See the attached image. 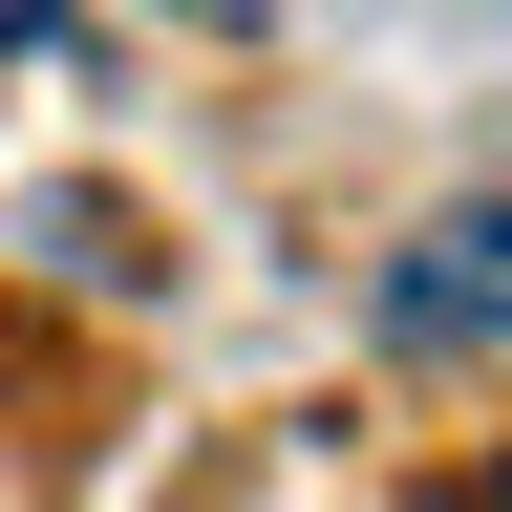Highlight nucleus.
<instances>
[{"label": "nucleus", "mask_w": 512, "mask_h": 512, "mask_svg": "<svg viewBox=\"0 0 512 512\" xmlns=\"http://www.w3.org/2000/svg\"><path fill=\"white\" fill-rule=\"evenodd\" d=\"M384 342H512V192H470V214H427L406 235V278H384Z\"/></svg>", "instance_id": "obj_1"}, {"label": "nucleus", "mask_w": 512, "mask_h": 512, "mask_svg": "<svg viewBox=\"0 0 512 512\" xmlns=\"http://www.w3.org/2000/svg\"><path fill=\"white\" fill-rule=\"evenodd\" d=\"M0 43H22V22H0Z\"/></svg>", "instance_id": "obj_2"}]
</instances>
